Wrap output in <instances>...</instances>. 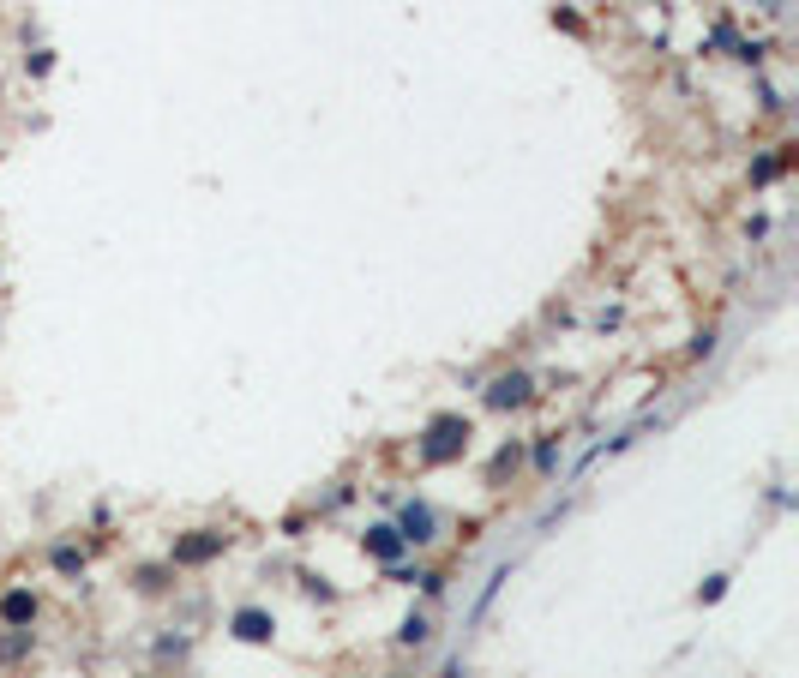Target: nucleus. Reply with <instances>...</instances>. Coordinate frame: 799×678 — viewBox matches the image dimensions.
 I'll return each mask as SVG.
<instances>
[{"mask_svg":"<svg viewBox=\"0 0 799 678\" xmlns=\"http://www.w3.org/2000/svg\"><path fill=\"white\" fill-rule=\"evenodd\" d=\"M48 559H55V570H60V577H78V570H85V552H78V547H55Z\"/></svg>","mask_w":799,"mask_h":678,"instance_id":"obj_8","label":"nucleus"},{"mask_svg":"<svg viewBox=\"0 0 799 678\" xmlns=\"http://www.w3.org/2000/svg\"><path fill=\"white\" fill-rule=\"evenodd\" d=\"M223 547H229V534L199 529V534H187V540H175V564H211Z\"/></svg>","mask_w":799,"mask_h":678,"instance_id":"obj_1","label":"nucleus"},{"mask_svg":"<svg viewBox=\"0 0 799 678\" xmlns=\"http://www.w3.org/2000/svg\"><path fill=\"white\" fill-rule=\"evenodd\" d=\"M361 547H367V552H373V559H385V564H397V559H403V534H397V529H391V522H379V529H367V534H361Z\"/></svg>","mask_w":799,"mask_h":678,"instance_id":"obj_5","label":"nucleus"},{"mask_svg":"<svg viewBox=\"0 0 799 678\" xmlns=\"http://www.w3.org/2000/svg\"><path fill=\"white\" fill-rule=\"evenodd\" d=\"M25 654H30V631L0 636V661H25Z\"/></svg>","mask_w":799,"mask_h":678,"instance_id":"obj_9","label":"nucleus"},{"mask_svg":"<svg viewBox=\"0 0 799 678\" xmlns=\"http://www.w3.org/2000/svg\"><path fill=\"white\" fill-rule=\"evenodd\" d=\"M433 445H427V462H445V457H457V450H463V438H469V426L463 420H433Z\"/></svg>","mask_w":799,"mask_h":678,"instance_id":"obj_4","label":"nucleus"},{"mask_svg":"<svg viewBox=\"0 0 799 678\" xmlns=\"http://www.w3.org/2000/svg\"><path fill=\"white\" fill-rule=\"evenodd\" d=\"M229 631H234V642H271L276 636V619L265 612V606H241L229 619Z\"/></svg>","mask_w":799,"mask_h":678,"instance_id":"obj_2","label":"nucleus"},{"mask_svg":"<svg viewBox=\"0 0 799 678\" xmlns=\"http://www.w3.org/2000/svg\"><path fill=\"white\" fill-rule=\"evenodd\" d=\"M487 403H493V408H517V403H529V378H499V385L487 390Z\"/></svg>","mask_w":799,"mask_h":678,"instance_id":"obj_6","label":"nucleus"},{"mask_svg":"<svg viewBox=\"0 0 799 678\" xmlns=\"http://www.w3.org/2000/svg\"><path fill=\"white\" fill-rule=\"evenodd\" d=\"M427 636H433V619H427V612H409V619L397 624V642H403V649H421Z\"/></svg>","mask_w":799,"mask_h":678,"instance_id":"obj_7","label":"nucleus"},{"mask_svg":"<svg viewBox=\"0 0 799 678\" xmlns=\"http://www.w3.org/2000/svg\"><path fill=\"white\" fill-rule=\"evenodd\" d=\"M439 678H463V661H451V666H445V673H439Z\"/></svg>","mask_w":799,"mask_h":678,"instance_id":"obj_10","label":"nucleus"},{"mask_svg":"<svg viewBox=\"0 0 799 678\" xmlns=\"http://www.w3.org/2000/svg\"><path fill=\"white\" fill-rule=\"evenodd\" d=\"M30 619H36V594H30V589H6V594H0V624H6V631H30Z\"/></svg>","mask_w":799,"mask_h":678,"instance_id":"obj_3","label":"nucleus"}]
</instances>
